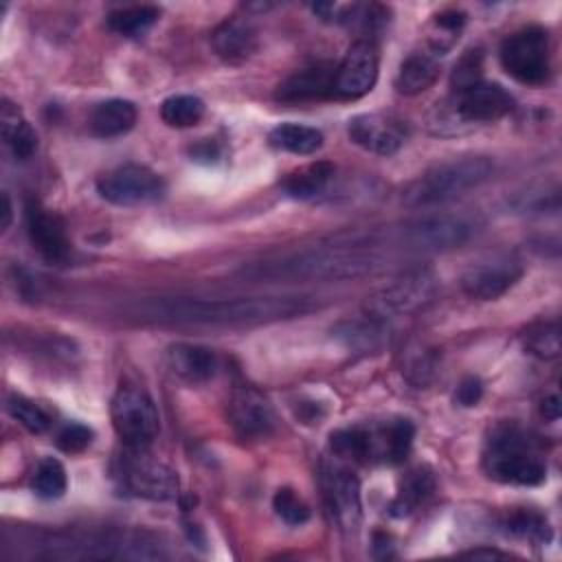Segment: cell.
<instances>
[{"instance_id":"6da1fadb","label":"cell","mask_w":562,"mask_h":562,"mask_svg":"<svg viewBox=\"0 0 562 562\" xmlns=\"http://www.w3.org/2000/svg\"><path fill=\"white\" fill-rule=\"evenodd\" d=\"M307 310L310 303L303 296H162L140 303L134 314L167 325H255L292 318Z\"/></svg>"},{"instance_id":"7a4b0ae2","label":"cell","mask_w":562,"mask_h":562,"mask_svg":"<svg viewBox=\"0 0 562 562\" xmlns=\"http://www.w3.org/2000/svg\"><path fill=\"white\" fill-rule=\"evenodd\" d=\"M382 257L362 241L336 239L327 246L290 252L277 259H263L248 263L239 270L246 279H272V281H338L353 279L380 268Z\"/></svg>"},{"instance_id":"3957f363","label":"cell","mask_w":562,"mask_h":562,"mask_svg":"<svg viewBox=\"0 0 562 562\" xmlns=\"http://www.w3.org/2000/svg\"><path fill=\"white\" fill-rule=\"evenodd\" d=\"M483 470L490 479L509 485H540L547 476L538 441L514 422H501L490 430Z\"/></svg>"},{"instance_id":"277c9868","label":"cell","mask_w":562,"mask_h":562,"mask_svg":"<svg viewBox=\"0 0 562 562\" xmlns=\"http://www.w3.org/2000/svg\"><path fill=\"white\" fill-rule=\"evenodd\" d=\"M492 173V160L487 156H461L439 162L415 178L402 193L408 206H432L454 200L457 195L479 187Z\"/></svg>"},{"instance_id":"5b68a950","label":"cell","mask_w":562,"mask_h":562,"mask_svg":"<svg viewBox=\"0 0 562 562\" xmlns=\"http://www.w3.org/2000/svg\"><path fill=\"white\" fill-rule=\"evenodd\" d=\"M435 292H437V277L426 268H413L397 274L386 285H382L371 296H367L364 314L389 323V318L393 316L411 314L428 305Z\"/></svg>"},{"instance_id":"8992f818","label":"cell","mask_w":562,"mask_h":562,"mask_svg":"<svg viewBox=\"0 0 562 562\" xmlns=\"http://www.w3.org/2000/svg\"><path fill=\"white\" fill-rule=\"evenodd\" d=\"M549 35L542 26H525L507 35L501 44L498 57L503 70L527 86H540L551 70Z\"/></svg>"},{"instance_id":"52a82bcc","label":"cell","mask_w":562,"mask_h":562,"mask_svg":"<svg viewBox=\"0 0 562 562\" xmlns=\"http://www.w3.org/2000/svg\"><path fill=\"white\" fill-rule=\"evenodd\" d=\"M110 415L116 435L127 448H147L158 435L160 417L156 404L136 386L127 384L114 393Z\"/></svg>"},{"instance_id":"ba28073f","label":"cell","mask_w":562,"mask_h":562,"mask_svg":"<svg viewBox=\"0 0 562 562\" xmlns=\"http://www.w3.org/2000/svg\"><path fill=\"white\" fill-rule=\"evenodd\" d=\"M147 448H127L125 457H121L119 479L123 487L147 501H169L178 494V476L176 472L154 461L145 454Z\"/></svg>"},{"instance_id":"9c48e42d","label":"cell","mask_w":562,"mask_h":562,"mask_svg":"<svg viewBox=\"0 0 562 562\" xmlns=\"http://www.w3.org/2000/svg\"><path fill=\"white\" fill-rule=\"evenodd\" d=\"M97 191L110 204L134 206L156 202L165 193V182L154 169L127 162L103 173L97 180Z\"/></svg>"},{"instance_id":"30bf717a","label":"cell","mask_w":562,"mask_h":562,"mask_svg":"<svg viewBox=\"0 0 562 562\" xmlns=\"http://www.w3.org/2000/svg\"><path fill=\"white\" fill-rule=\"evenodd\" d=\"M321 490L325 505L342 531H356L362 518L360 505V481L356 474L334 461L321 463Z\"/></svg>"},{"instance_id":"8fae6325","label":"cell","mask_w":562,"mask_h":562,"mask_svg":"<svg viewBox=\"0 0 562 562\" xmlns=\"http://www.w3.org/2000/svg\"><path fill=\"white\" fill-rule=\"evenodd\" d=\"M226 415L233 432L246 441L268 439L277 430V415L270 402L252 386H235Z\"/></svg>"},{"instance_id":"7c38bea8","label":"cell","mask_w":562,"mask_h":562,"mask_svg":"<svg viewBox=\"0 0 562 562\" xmlns=\"http://www.w3.org/2000/svg\"><path fill=\"white\" fill-rule=\"evenodd\" d=\"M472 226L457 215H426L402 226L400 239L417 250H448L468 241Z\"/></svg>"},{"instance_id":"4fadbf2b","label":"cell","mask_w":562,"mask_h":562,"mask_svg":"<svg viewBox=\"0 0 562 562\" xmlns=\"http://www.w3.org/2000/svg\"><path fill=\"white\" fill-rule=\"evenodd\" d=\"M378 79V50L371 40H358L349 46L336 66L334 94L340 99H358L371 92Z\"/></svg>"},{"instance_id":"5bb4252c","label":"cell","mask_w":562,"mask_h":562,"mask_svg":"<svg viewBox=\"0 0 562 562\" xmlns=\"http://www.w3.org/2000/svg\"><path fill=\"white\" fill-rule=\"evenodd\" d=\"M26 233L33 248L48 263H64L70 255V239L66 233L64 220L40 204L37 200H29L24 206Z\"/></svg>"},{"instance_id":"9a60e30c","label":"cell","mask_w":562,"mask_h":562,"mask_svg":"<svg viewBox=\"0 0 562 562\" xmlns=\"http://www.w3.org/2000/svg\"><path fill=\"white\" fill-rule=\"evenodd\" d=\"M520 277L522 266L514 257L494 255L485 261L472 263L461 279V288L470 299L494 301L503 296Z\"/></svg>"},{"instance_id":"2e32d148","label":"cell","mask_w":562,"mask_h":562,"mask_svg":"<svg viewBox=\"0 0 562 562\" xmlns=\"http://www.w3.org/2000/svg\"><path fill=\"white\" fill-rule=\"evenodd\" d=\"M347 134L358 147L378 156H391L404 145L408 130L404 121L393 114L369 112L353 116L349 121Z\"/></svg>"},{"instance_id":"e0dca14e","label":"cell","mask_w":562,"mask_h":562,"mask_svg":"<svg viewBox=\"0 0 562 562\" xmlns=\"http://www.w3.org/2000/svg\"><path fill=\"white\" fill-rule=\"evenodd\" d=\"M454 114L468 123H492L514 110L512 94L498 86L479 81L461 92H454Z\"/></svg>"},{"instance_id":"ac0fdd59","label":"cell","mask_w":562,"mask_h":562,"mask_svg":"<svg viewBox=\"0 0 562 562\" xmlns=\"http://www.w3.org/2000/svg\"><path fill=\"white\" fill-rule=\"evenodd\" d=\"M334 64H312L301 70H294L285 77L274 92V99L281 103H305L321 101L334 94Z\"/></svg>"},{"instance_id":"d6986e66","label":"cell","mask_w":562,"mask_h":562,"mask_svg":"<svg viewBox=\"0 0 562 562\" xmlns=\"http://www.w3.org/2000/svg\"><path fill=\"white\" fill-rule=\"evenodd\" d=\"M211 46L224 61L239 64L257 50V31L241 18H228L213 29Z\"/></svg>"},{"instance_id":"ffe728a7","label":"cell","mask_w":562,"mask_h":562,"mask_svg":"<svg viewBox=\"0 0 562 562\" xmlns=\"http://www.w3.org/2000/svg\"><path fill=\"white\" fill-rule=\"evenodd\" d=\"M415 426L408 419H391L378 428H369L371 461L382 463H402L413 446Z\"/></svg>"},{"instance_id":"44dd1931","label":"cell","mask_w":562,"mask_h":562,"mask_svg":"<svg viewBox=\"0 0 562 562\" xmlns=\"http://www.w3.org/2000/svg\"><path fill=\"white\" fill-rule=\"evenodd\" d=\"M167 362L171 371L187 382H206L220 369V360L213 349L191 342L171 345L167 349Z\"/></svg>"},{"instance_id":"7402d4cb","label":"cell","mask_w":562,"mask_h":562,"mask_svg":"<svg viewBox=\"0 0 562 562\" xmlns=\"http://www.w3.org/2000/svg\"><path fill=\"white\" fill-rule=\"evenodd\" d=\"M334 338L358 353H371L380 351L384 345H389V323L367 316L364 318H353V321H340L331 329Z\"/></svg>"},{"instance_id":"603a6c76","label":"cell","mask_w":562,"mask_h":562,"mask_svg":"<svg viewBox=\"0 0 562 562\" xmlns=\"http://www.w3.org/2000/svg\"><path fill=\"white\" fill-rule=\"evenodd\" d=\"M0 130H2V140L11 149V154L18 160H26L33 156L37 149V136L31 123L24 119L20 108L9 101L7 97L2 99L0 105Z\"/></svg>"},{"instance_id":"cb8c5ba5","label":"cell","mask_w":562,"mask_h":562,"mask_svg":"<svg viewBox=\"0 0 562 562\" xmlns=\"http://www.w3.org/2000/svg\"><path fill=\"white\" fill-rule=\"evenodd\" d=\"M136 123V105L127 99H108L90 114V130L99 138H114L130 132Z\"/></svg>"},{"instance_id":"d4e9b609","label":"cell","mask_w":562,"mask_h":562,"mask_svg":"<svg viewBox=\"0 0 562 562\" xmlns=\"http://www.w3.org/2000/svg\"><path fill=\"white\" fill-rule=\"evenodd\" d=\"M334 171L336 167L329 160H316L288 173L281 182V189L285 191V195L294 200H312L327 189V184L334 178Z\"/></svg>"},{"instance_id":"484cf974","label":"cell","mask_w":562,"mask_h":562,"mask_svg":"<svg viewBox=\"0 0 562 562\" xmlns=\"http://www.w3.org/2000/svg\"><path fill=\"white\" fill-rule=\"evenodd\" d=\"M435 490V474L430 468L419 465L406 474L395 498L389 505V514L395 518H404L413 514Z\"/></svg>"},{"instance_id":"4316f807","label":"cell","mask_w":562,"mask_h":562,"mask_svg":"<svg viewBox=\"0 0 562 562\" xmlns=\"http://www.w3.org/2000/svg\"><path fill=\"white\" fill-rule=\"evenodd\" d=\"M439 75V61L435 53H411L397 70L395 88L402 94H419L435 83Z\"/></svg>"},{"instance_id":"83f0119b","label":"cell","mask_w":562,"mask_h":562,"mask_svg":"<svg viewBox=\"0 0 562 562\" xmlns=\"http://www.w3.org/2000/svg\"><path fill=\"white\" fill-rule=\"evenodd\" d=\"M268 140L272 147L296 154V156H307L323 147V134L316 127L301 125V123L277 125L274 130H270Z\"/></svg>"},{"instance_id":"f1b7e54d","label":"cell","mask_w":562,"mask_h":562,"mask_svg":"<svg viewBox=\"0 0 562 562\" xmlns=\"http://www.w3.org/2000/svg\"><path fill=\"white\" fill-rule=\"evenodd\" d=\"M501 527L509 536L525 538V540H531L538 544H547L551 540V527H549L547 518L536 509H527V507L512 509L503 516Z\"/></svg>"},{"instance_id":"f546056e","label":"cell","mask_w":562,"mask_h":562,"mask_svg":"<svg viewBox=\"0 0 562 562\" xmlns=\"http://www.w3.org/2000/svg\"><path fill=\"white\" fill-rule=\"evenodd\" d=\"M160 18V9L151 4H132L121 7L108 13V26L125 37H138L149 31Z\"/></svg>"},{"instance_id":"4dcf8cb0","label":"cell","mask_w":562,"mask_h":562,"mask_svg":"<svg viewBox=\"0 0 562 562\" xmlns=\"http://www.w3.org/2000/svg\"><path fill=\"white\" fill-rule=\"evenodd\" d=\"M329 448L340 459L351 461H371V443H369V428L364 426H349L338 428L329 435Z\"/></svg>"},{"instance_id":"1f68e13d","label":"cell","mask_w":562,"mask_h":562,"mask_svg":"<svg viewBox=\"0 0 562 562\" xmlns=\"http://www.w3.org/2000/svg\"><path fill=\"white\" fill-rule=\"evenodd\" d=\"M522 345L529 353L551 360L560 353V327L558 321H536L522 334Z\"/></svg>"},{"instance_id":"d6a6232c","label":"cell","mask_w":562,"mask_h":562,"mask_svg":"<svg viewBox=\"0 0 562 562\" xmlns=\"http://www.w3.org/2000/svg\"><path fill=\"white\" fill-rule=\"evenodd\" d=\"M160 116L169 127H191L204 116V101L195 94H173L162 101Z\"/></svg>"},{"instance_id":"836d02e7","label":"cell","mask_w":562,"mask_h":562,"mask_svg":"<svg viewBox=\"0 0 562 562\" xmlns=\"http://www.w3.org/2000/svg\"><path fill=\"white\" fill-rule=\"evenodd\" d=\"M31 485H33V492L40 498H46V501L59 498L66 492V485H68L66 470H64L61 461H57L53 457L42 459L37 463L35 472H33V483Z\"/></svg>"},{"instance_id":"e575fe53","label":"cell","mask_w":562,"mask_h":562,"mask_svg":"<svg viewBox=\"0 0 562 562\" xmlns=\"http://www.w3.org/2000/svg\"><path fill=\"white\" fill-rule=\"evenodd\" d=\"M7 411H9L11 417H13L15 422H20L29 432L40 435V432H44V430L50 426V417L46 415V411H44L40 404H35L33 400L24 397V395H18V393L9 395V400H7Z\"/></svg>"},{"instance_id":"d590c367","label":"cell","mask_w":562,"mask_h":562,"mask_svg":"<svg viewBox=\"0 0 562 562\" xmlns=\"http://www.w3.org/2000/svg\"><path fill=\"white\" fill-rule=\"evenodd\" d=\"M272 507L277 516L292 527H299L310 520L307 503L292 487H279L272 496Z\"/></svg>"},{"instance_id":"8d00e7d4","label":"cell","mask_w":562,"mask_h":562,"mask_svg":"<svg viewBox=\"0 0 562 562\" xmlns=\"http://www.w3.org/2000/svg\"><path fill=\"white\" fill-rule=\"evenodd\" d=\"M481 70H483V55L481 50H468L452 70L450 86L454 92H461L474 83L481 81Z\"/></svg>"},{"instance_id":"74e56055","label":"cell","mask_w":562,"mask_h":562,"mask_svg":"<svg viewBox=\"0 0 562 562\" xmlns=\"http://www.w3.org/2000/svg\"><path fill=\"white\" fill-rule=\"evenodd\" d=\"M435 371H437V356L432 349H415V353L408 356V362L404 367L406 378L417 386L428 384Z\"/></svg>"},{"instance_id":"f35d334b","label":"cell","mask_w":562,"mask_h":562,"mask_svg":"<svg viewBox=\"0 0 562 562\" xmlns=\"http://www.w3.org/2000/svg\"><path fill=\"white\" fill-rule=\"evenodd\" d=\"M92 428H88L86 424H79V422H70L66 426H61V430L57 432V446L64 450V452H83L90 443H92Z\"/></svg>"},{"instance_id":"ab89813d","label":"cell","mask_w":562,"mask_h":562,"mask_svg":"<svg viewBox=\"0 0 562 562\" xmlns=\"http://www.w3.org/2000/svg\"><path fill=\"white\" fill-rule=\"evenodd\" d=\"M483 395V382L476 378V375H468L463 378L459 384H457V391H454V402L463 408H470V406H476L479 400Z\"/></svg>"},{"instance_id":"60d3db41","label":"cell","mask_w":562,"mask_h":562,"mask_svg":"<svg viewBox=\"0 0 562 562\" xmlns=\"http://www.w3.org/2000/svg\"><path fill=\"white\" fill-rule=\"evenodd\" d=\"M435 24L448 33V35H457L461 31V26L465 24V13L461 11H443L435 18Z\"/></svg>"},{"instance_id":"b9f144b4","label":"cell","mask_w":562,"mask_h":562,"mask_svg":"<svg viewBox=\"0 0 562 562\" xmlns=\"http://www.w3.org/2000/svg\"><path fill=\"white\" fill-rule=\"evenodd\" d=\"M191 156L195 160H204V162H213L220 158V147L213 140H202L195 147H191Z\"/></svg>"},{"instance_id":"7bdbcfd3","label":"cell","mask_w":562,"mask_h":562,"mask_svg":"<svg viewBox=\"0 0 562 562\" xmlns=\"http://www.w3.org/2000/svg\"><path fill=\"white\" fill-rule=\"evenodd\" d=\"M540 413H542L547 419L555 422V419L560 417V400H558V395L544 397L542 404H540Z\"/></svg>"},{"instance_id":"ee69618b","label":"cell","mask_w":562,"mask_h":562,"mask_svg":"<svg viewBox=\"0 0 562 562\" xmlns=\"http://www.w3.org/2000/svg\"><path fill=\"white\" fill-rule=\"evenodd\" d=\"M461 555H465V558H487V560H492V558H509V553H505V551H498V549H470V551H463Z\"/></svg>"},{"instance_id":"f6af8a7d","label":"cell","mask_w":562,"mask_h":562,"mask_svg":"<svg viewBox=\"0 0 562 562\" xmlns=\"http://www.w3.org/2000/svg\"><path fill=\"white\" fill-rule=\"evenodd\" d=\"M11 217H13V206H11L9 193H7V191H2V222H0V226H2V228H9Z\"/></svg>"}]
</instances>
